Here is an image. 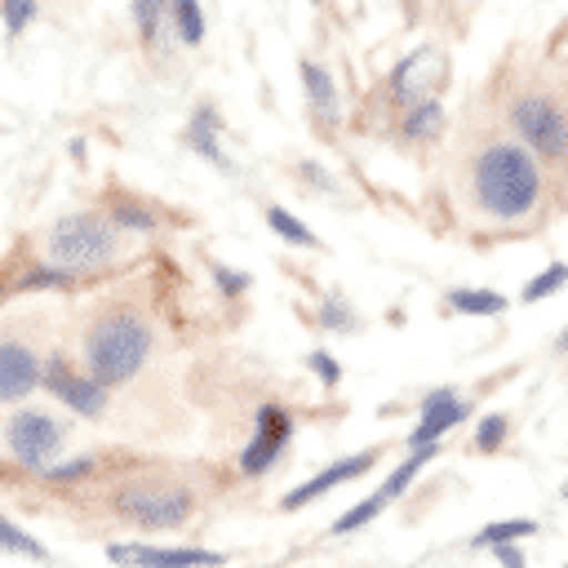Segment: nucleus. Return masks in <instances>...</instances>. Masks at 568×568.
I'll return each instance as SVG.
<instances>
[{"label": "nucleus", "mask_w": 568, "mask_h": 568, "mask_svg": "<svg viewBox=\"0 0 568 568\" xmlns=\"http://www.w3.org/2000/svg\"><path fill=\"white\" fill-rule=\"evenodd\" d=\"M470 200L493 222H524L541 209L546 173L541 155H532L524 142H484L470 160Z\"/></svg>", "instance_id": "1"}, {"label": "nucleus", "mask_w": 568, "mask_h": 568, "mask_svg": "<svg viewBox=\"0 0 568 568\" xmlns=\"http://www.w3.org/2000/svg\"><path fill=\"white\" fill-rule=\"evenodd\" d=\"M151 346L155 337H151L146 315H138L133 306H111L93 320L84 337V364L102 386H124L151 359Z\"/></svg>", "instance_id": "2"}, {"label": "nucleus", "mask_w": 568, "mask_h": 568, "mask_svg": "<svg viewBox=\"0 0 568 568\" xmlns=\"http://www.w3.org/2000/svg\"><path fill=\"white\" fill-rule=\"evenodd\" d=\"M120 253V231L98 213H67L49 226V257L71 271H98Z\"/></svg>", "instance_id": "3"}, {"label": "nucleus", "mask_w": 568, "mask_h": 568, "mask_svg": "<svg viewBox=\"0 0 568 568\" xmlns=\"http://www.w3.org/2000/svg\"><path fill=\"white\" fill-rule=\"evenodd\" d=\"M111 506L120 519L151 528V532H164V528H182L191 519L195 497H191V488L169 484V479H133V484L115 488Z\"/></svg>", "instance_id": "4"}, {"label": "nucleus", "mask_w": 568, "mask_h": 568, "mask_svg": "<svg viewBox=\"0 0 568 568\" xmlns=\"http://www.w3.org/2000/svg\"><path fill=\"white\" fill-rule=\"evenodd\" d=\"M510 129L519 133V142L541 155V160H564L568 155V111L546 98V93H519L510 102Z\"/></svg>", "instance_id": "5"}, {"label": "nucleus", "mask_w": 568, "mask_h": 568, "mask_svg": "<svg viewBox=\"0 0 568 568\" xmlns=\"http://www.w3.org/2000/svg\"><path fill=\"white\" fill-rule=\"evenodd\" d=\"M62 439H67V426H62L53 413H44V408H18V413L4 422V453H9L18 466L36 470V475L58 457Z\"/></svg>", "instance_id": "6"}, {"label": "nucleus", "mask_w": 568, "mask_h": 568, "mask_svg": "<svg viewBox=\"0 0 568 568\" xmlns=\"http://www.w3.org/2000/svg\"><path fill=\"white\" fill-rule=\"evenodd\" d=\"M288 439H293V413L284 404H262L253 413V439L240 453V475H248V479L266 475L280 462V453L288 448Z\"/></svg>", "instance_id": "7"}, {"label": "nucleus", "mask_w": 568, "mask_h": 568, "mask_svg": "<svg viewBox=\"0 0 568 568\" xmlns=\"http://www.w3.org/2000/svg\"><path fill=\"white\" fill-rule=\"evenodd\" d=\"M111 564L124 568H222L226 555L200 550V546H146V541H111L106 546Z\"/></svg>", "instance_id": "8"}, {"label": "nucleus", "mask_w": 568, "mask_h": 568, "mask_svg": "<svg viewBox=\"0 0 568 568\" xmlns=\"http://www.w3.org/2000/svg\"><path fill=\"white\" fill-rule=\"evenodd\" d=\"M44 390L58 399V404H67L71 413H80V417H102V408H106V386L89 373H75L62 355H49L44 359Z\"/></svg>", "instance_id": "9"}, {"label": "nucleus", "mask_w": 568, "mask_h": 568, "mask_svg": "<svg viewBox=\"0 0 568 568\" xmlns=\"http://www.w3.org/2000/svg\"><path fill=\"white\" fill-rule=\"evenodd\" d=\"M36 386H44V368L31 342L4 333L0 337V404H18L27 399Z\"/></svg>", "instance_id": "10"}, {"label": "nucleus", "mask_w": 568, "mask_h": 568, "mask_svg": "<svg viewBox=\"0 0 568 568\" xmlns=\"http://www.w3.org/2000/svg\"><path fill=\"white\" fill-rule=\"evenodd\" d=\"M373 462H377V453H373V448H364V453H351V457H342V462H333V466L315 470V475H311V479H302L297 488H288L280 506H284V510H302L306 501H315V497L333 493L337 484H346V479H359V475H368V470H373Z\"/></svg>", "instance_id": "11"}, {"label": "nucleus", "mask_w": 568, "mask_h": 568, "mask_svg": "<svg viewBox=\"0 0 568 568\" xmlns=\"http://www.w3.org/2000/svg\"><path fill=\"white\" fill-rule=\"evenodd\" d=\"M466 417H470V404H466L457 390H448V386L430 390V395L422 399V417H417V426L408 430V448L439 444V435H444V430H453V426H457V422H466Z\"/></svg>", "instance_id": "12"}, {"label": "nucleus", "mask_w": 568, "mask_h": 568, "mask_svg": "<svg viewBox=\"0 0 568 568\" xmlns=\"http://www.w3.org/2000/svg\"><path fill=\"white\" fill-rule=\"evenodd\" d=\"M297 75H302V89H306V106H311V115H315L324 129H337V124H342V102H337L333 75H328L320 62H311V58H302V62H297Z\"/></svg>", "instance_id": "13"}, {"label": "nucleus", "mask_w": 568, "mask_h": 568, "mask_svg": "<svg viewBox=\"0 0 568 568\" xmlns=\"http://www.w3.org/2000/svg\"><path fill=\"white\" fill-rule=\"evenodd\" d=\"M217 133H222V115L209 106V102H200L195 111H191V120H186V129H182V142L200 155V160H209L213 169H231V160H226V151L217 146Z\"/></svg>", "instance_id": "14"}, {"label": "nucleus", "mask_w": 568, "mask_h": 568, "mask_svg": "<svg viewBox=\"0 0 568 568\" xmlns=\"http://www.w3.org/2000/svg\"><path fill=\"white\" fill-rule=\"evenodd\" d=\"M435 62H439L435 49H413L408 58L395 62V71H390V80H386V93H390L399 106L426 98V67H435Z\"/></svg>", "instance_id": "15"}, {"label": "nucleus", "mask_w": 568, "mask_h": 568, "mask_svg": "<svg viewBox=\"0 0 568 568\" xmlns=\"http://www.w3.org/2000/svg\"><path fill=\"white\" fill-rule=\"evenodd\" d=\"M444 133V106H439V98H417V102H408L404 106V115H399V138L404 142H435Z\"/></svg>", "instance_id": "16"}, {"label": "nucleus", "mask_w": 568, "mask_h": 568, "mask_svg": "<svg viewBox=\"0 0 568 568\" xmlns=\"http://www.w3.org/2000/svg\"><path fill=\"white\" fill-rule=\"evenodd\" d=\"M169 27H173V36L186 49H195L204 40V9H200V0H169Z\"/></svg>", "instance_id": "17"}, {"label": "nucleus", "mask_w": 568, "mask_h": 568, "mask_svg": "<svg viewBox=\"0 0 568 568\" xmlns=\"http://www.w3.org/2000/svg\"><path fill=\"white\" fill-rule=\"evenodd\" d=\"M75 275H80V271H71V266H58V262H49V266H31V271H22V275H18L13 293H44V288H71V284H75Z\"/></svg>", "instance_id": "18"}, {"label": "nucleus", "mask_w": 568, "mask_h": 568, "mask_svg": "<svg viewBox=\"0 0 568 568\" xmlns=\"http://www.w3.org/2000/svg\"><path fill=\"white\" fill-rule=\"evenodd\" d=\"M435 453H439V444H422V448H413V453H408V457H404V462H399V466L386 475V484H382L386 501H395V497H399V493H404V488H408V484L422 475V466H426Z\"/></svg>", "instance_id": "19"}, {"label": "nucleus", "mask_w": 568, "mask_h": 568, "mask_svg": "<svg viewBox=\"0 0 568 568\" xmlns=\"http://www.w3.org/2000/svg\"><path fill=\"white\" fill-rule=\"evenodd\" d=\"M532 532H537V519H493L470 537V546L475 550H493L501 541H519V537H532Z\"/></svg>", "instance_id": "20"}, {"label": "nucleus", "mask_w": 568, "mask_h": 568, "mask_svg": "<svg viewBox=\"0 0 568 568\" xmlns=\"http://www.w3.org/2000/svg\"><path fill=\"white\" fill-rule=\"evenodd\" d=\"M266 226H271L284 244H293V248H315V244H320V240H315V231H311L302 217H293L288 209H280V204H271V209H266Z\"/></svg>", "instance_id": "21"}, {"label": "nucleus", "mask_w": 568, "mask_h": 568, "mask_svg": "<svg viewBox=\"0 0 568 568\" xmlns=\"http://www.w3.org/2000/svg\"><path fill=\"white\" fill-rule=\"evenodd\" d=\"M448 306L462 311V315H501L506 311V297L493 293V288H453L448 293Z\"/></svg>", "instance_id": "22"}, {"label": "nucleus", "mask_w": 568, "mask_h": 568, "mask_svg": "<svg viewBox=\"0 0 568 568\" xmlns=\"http://www.w3.org/2000/svg\"><path fill=\"white\" fill-rule=\"evenodd\" d=\"M386 506H390V501H386V493L377 488V493H368L364 501H355L351 510H342V515L333 519V532H337V537H342V532H355V528H364V524H373V519H377V515H382Z\"/></svg>", "instance_id": "23"}, {"label": "nucleus", "mask_w": 568, "mask_h": 568, "mask_svg": "<svg viewBox=\"0 0 568 568\" xmlns=\"http://www.w3.org/2000/svg\"><path fill=\"white\" fill-rule=\"evenodd\" d=\"M568 284V262H550V266H541L528 284H524V302H546V297H555L559 288Z\"/></svg>", "instance_id": "24"}, {"label": "nucleus", "mask_w": 568, "mask_h": 568, "mask_svg": "<svg viewBox=\"0 0 568 568\" xmlns=\"http://www.w3.org/2000/svg\"><path fill=\"white\" fill-rule=\"evenodd\" d=\"M315 324H324L333 333H351L355 328V311H351V302L342 293H324L320 306H315Z\"/></svg>", "instance_id": "25"}, {"label": "nucleus", "mask_w": 568, "mask_h": 568, "mask_svg": "<svg viewBox=\"0 0 568 568\" xmlns=\"http://www.w3.org/2000/svg\"><path fill=\"white\" fill-rule=\"evenodd\" d=\"M0 550H9V555H27V559H49V550H44L27 528H18L9 515H0Z\"/></svg>", "instance_id": "26"}, {"label": "nucleus", "mask_w": 568, "mask_h": 568, "mask_svg": "<svg viewBox=\"0 0 568 568\" xmlns=\"http://www.w3.org/2000/svg\"><path fill=\"white\" fill-rule=\"evenodd\" d=\"M133 4V27H138V36L146 40V44H155V36H160V27H164V18H169V0H129Z\"/></svg>", "instance_id": "27"}, {"label": "nucleus", "mask_w": 568, "mask_h": 568, "mask_svg": "<svg viewBox=\"0 0 568 568\" xmlns=\"http://www.w3.org/2000/svg\"><path fill=\"white\" fill-rule=\"evenodd\" d=\"M506 435H510L506 413H488V417H479V426H475V453H497V448L506 444Z\"/></svg>", "instance_id": "28"}, {"label": "nucleus", "mask_w": 568, "mask_h": 568, "mask_svg": "<svg viewBox=\"0 0 568 568\" xmlns=\"http://www.w3.org/2000/svg\"><path fill=\"white\" fill-rule=\"evenodd\" d=\"M98 470V457H71V462H58V466H44L40 470V479H49V484H75V479H89Z\"/></svg>", "instance_id": "29"}, {"label": "nucleus", "mask_w": 568, "mask_h": 568, "mask_svg": "<svg viewBox=\"0 0 568 568\" xmlns=\"http://www.w3.org/2000/svg\"><path fill=\"white\" fill-rule=\"evenodd\" d=\"M106 217H111L115 226H129V231H155V217H151V209H142V204H129V200H115V204L106 209Z\"/></svg>", "instance_id": "30"}, {"label": "nucleus", "mask_w": 568, "mask_h": 568, "mask_svg": "<svg viewBox=\"0 0 568 568\" xmlns=\"http://www.w3.org/2000/svg\"><path fill=\"white\" fill-rule=\"evenodd\" d=\"M36 4H40V0H0L4 31H9V36H22V31L31 27V18H36Z\"/></svg>", "instance_id": "31"}, {"label": "nucleus", "mask_w": 568, "mask_h": 568, "mask_svg": "<svg viewBox=\"0 0 568 568\" xmlns=\"http://www.w3.org/2000/svg\"><path fill=\"white\" fill-rule=\"evenodd\" d=\"M209 271H213V284H217L222 297H240V293H248V284H253L244 271H231V266H222V262H213Z\"/></svg>", "instance_id": "32"}, {"label": "nucleus", "mask_w": 568, "mask_h": 568, "mask_svg": "<svg viewBox=\"0 0 568 568\" xmlns=\"http://www.w3.org/2000/svg\"><path fill=\"white\" fill-rule=\"evenodd\" d=\"M306 364H311V373H315V377H320L328 390L342 382V368H337V359H333L328 351H311V355H306Z\"/></svg>", "instance_id": "33"}, {"label": "nucleus", "mask_w": 568, "mask_h": 568, "mask_svg": "<svg viewBox=\"0 0 568 568\" xmlns=\"http://www.w3.org/2000/svg\"><path fill=\"white\" fill-rule=\"evenodd\" d=\"M493 559H497L501 568H524V550H519L515 541H501V546H493Z\"/></svg>", "instance_id": "34"}, {"label": "nucleus", "mask_w": 568, "mask_h": 568, "mask_svg": "<svg viewBox=\"0 0 568 568\" xmlns=\"http://www.w3.org/2000/svg\"><path fill=\"white\" fill-rule=\"evenodd\" d=\"M297 173H302L306 182H315L320 191H333V182H328V173H324V169H320L315 160H302V164H297Z\"/></svg>", "instance_id": "35"}, {"label": "nucleus", "mask_w": 568, "mask_h": 568, "mask_svg": "<svg viewBox=\"0 0 568 568\" xmlns=\"http://www.w3.org/2000/svg\"><path fill=\"white\" fill-rule=\"evenodd\" d=\"M555 346H559V351H568V328L559 333V342H555Z\"/></svg>", "instance_id": "36"}, {"label": "nucleus", "mask_w": 568, "mask_h": 568, "mask_svg": "<svg viewBox=\"0 0 568 568\" xmlns=\"http://www.w3.org/2000/svg\"><path fill=\"white\" fill-rule=\"evenodd\" d=\"M564 497H568V479H564Z\"/></svg>", "instance_id": "37"}, {"label": "nucleus", "mask_w": 568, "mask_h": 568, "mask_svg": "<svg viewBox=\"0 0 568 568\" xmlns=\"http://www.w3.org/2000/svg\"><path fill=\"white\" fill-rule=\"evenodd\" d=\"M311 4H320V0H311Z\"/></svg>", "instance_id": "38"}, {"label": "nucleus", "mask_w": 568, "mask_h": 568, "mask_svg": "<svg viewBox=\"0 0 568 568\" xmlns=\"http://www.w3.org/2000/svg\"><path fill=\"white\" fill-rule=\"evenodd\" d=\"M564 568H568V564H564Z\"/></svg>", "instance_id": "39"}]
</instances>
